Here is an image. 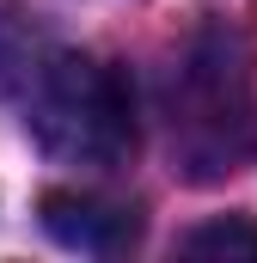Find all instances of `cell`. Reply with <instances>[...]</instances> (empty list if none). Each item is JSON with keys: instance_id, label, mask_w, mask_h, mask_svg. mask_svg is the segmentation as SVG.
<instances>
[{"instance_id": "obj_1", "label": "cell", "mask_w": 257, "mask_h": 263, "mask_svg": "<svg viewBox=\"0 0 257 263\" xmlns=\"http://www.w3.org/2000/svg\"><path fill=\"white\" fill-rule=\"evenodd\" d=\"M257 153L251 49L233 25H202L172 86V159L190 184L227 178Z\"/></svg>"}, {"instance_id": "obj_2", "label": "cell", "mask_w": 257, "mask_h": 263, "mask_svg": "<svg viewBox=\"0 0 257 263\" xmlns=\"http://www.w3.org/2000/svg\"><path fill=\"white\" fill-rule=\"evenodd\" d=\"M25 123L49 159L111 172L135 153V92L123 67L98 55H43V67L31 73Z\"/></svg>"}, {"instance_id": "obj_3", "label": "cell", "mask_w": 257, "mask_h": 263, "mask_svg": "<svg viewBox=\"0 0 257 263\" xmlns=\"http://www.w3.org/2000/svg\"><path fill=\"white\" fill-rule=\"evenodd\" d=\"M37 220L43 233L67 245V251H86V257H117L141 239V214L123 208V202L86 196V190H49L37 202Z\"/></svg>"}, {"instance_id": "obj_4", "label": "cell", "mask_w": 257, "mask_h": 263, "mask_svg": "<svg viewBox=\"0 0 257 263\" xmlns=\"http://www.w3.org/2000/svg\"><path fill=\"white\" fill-rule=\"evenodd\" d=\"M184 257H239V263H257V220L251 214H221V220H208V227H190L184 233V245H178Z\"/></svg>"}]
</instances>
